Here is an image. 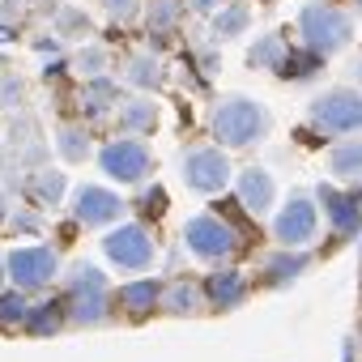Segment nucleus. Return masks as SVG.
Instances as JSON below:
<instances>
[{
    "label": "nucleus",
    "mask_w": 362,
    "mask_h": 362,
    "mask_svg": "<svg viewBox=\"0 0 362 362\" xmlns=\"http://www.w3.org/2000/svg\"><path fill=\"white\" fill-rule=\"evenodd\" d=\"M184 5H188L192 13H201V18H214V13L226 5V0H184Z\"/></svg>",
    "instance_id": "obj_33"
},
{
    "label": "nucleus",
    "mask_w": 362,
    "mask_h": 362,
    "mask_svg": "<svg viewBox=\"0 0 362 362\" xmlns=\"http://www.w3.org/2000/svg\"><path fill=\"white\" fill-rule=\"evenodd\" d=\"M98 166L103 175H111L115 184H145L149 170H153V149L141 141V136H119V141H107L103 153H98Z\"/></svg>",
    "instance_id": "obj_8"
},
{
    "label": "nucleus",
    "mask_w": 362,
    "mask_h": 362,
    "mask_svg": "<svg viewBox=\"0 0 362 362\" xmlns=\"http://www.w3.org/2000/svg\"><path fill=\"white\" fill-rule=\"evenodd\" d=\"M158 119H162V111L153 98H124L119 103V132H128V136H149L158 128Z\"/></svg>",
    "instance_id": "obj_18"
},
{
    "label": "nucleus",
    "mask_w": 362,
    "mask_h": 362,
    "mask_svg": "<svg viewBox=\"0 0 362 362\" xmlns=\"http://www.w3.org/2000/svg\"><path fill=\"white\" fill-rule=\"evenodd\" d=\"M349 86H358V90H362V56L349 64Z\"/></svg>",
    "instance_id": "obj_34"
},
{
    "label": "nucleus",
    "mask_w": 362,
    "mask_h": 362,
    "mask_svg": "<svg viewBox=\"0 0 362 362\" xmlns=\"http://www.w3.org/2000/svg\"><path fill=\"white\" fill-rule=\"evenodd\" d=\"M26 320H30V298L22 290L0 294V328H26Z\"/></svg>",
    "instance_id": "obj_26"
},
{
    "label": "nucleus",
    "mask_w": 362,
    "mask_h": 362,
    "mask_svg": "<svg viewBox=\"0 0 362 362\" xmlns=\"http://www.w3.org/2000/svg\"><path fill=\"white\" fill-rule=\"evenodd\" d=\"M307 124L320 136H354L362 132V90L358 86H332L311 98Z\"/></svg>",
    "instance_id": "obj_3"
},
{
    "label": "nucleus",
    "mask_w": 362,
    "mask_h": 362,
    "mask_svg": "<svg viewBox=\"0 0 362 362\" xmlns=\"http://www.w3.org/2000/svg\"><path fill=\"white\" fill-rule=\"evenodd\" d=\"M328 175L337 184H362V132L341 136L328 149Z\"/></svg>",
    "instance_id": "obj_15"
},
{
    "label": "nucleus",
    "mask_w": 362,
    "mask_h": 362,
    "mask_svg": "<svg viewBox=\"0 0 362 362\" xmlns=\"http://www.w3.org/2000/svg\"><path fill=\"white\" fill-rule=\"evenodd\" d=\"M103 256H107L115 269H124V273H141V269L153 264V256H158V239H153L149 226H141V222H124V226H115V230L103 239Z\"/></svg>",
    "instance_id": "obj_6"
},
{
    "label": "nucleus",
    "mask_w": 362,
    "mask_h": 362,
    "mask_svg": "<svg viewBox=\"0 0 362 362\" xmlns=\"http://www.w3.org/2000/svg\"><path fill=\"white\" fill-rule=\"evenodd\" d=\"M124 81L136 86V90H153V86H162V60H158L153 52H136V56H128V60H124Z\"/></svg>",
    "instance_id": "obj_21"
},
{
    "label": "nucleus",
    "mask_w": 362,
    "mask_h": 362,
    "mask_svg": "<svg viewBox=\"0 0 362 362\" xmlns=\"http://www.w3.org/2000/svg\"><path fill=\"white\" fill-rule=\"evenodd\" d=\"M73 218H77L81 226L98 230V226H111V222L124 218V201H119L115 192L98 188V184H86V188H77V197H73Z\"/></svg>",
    "instance_id": "obj_11"
},
{
    "label": "nucleus",
    "mask_w": 362,
    "mask_h": 362,
    "mask_svg": "<svg viewBox=\"0 0 362 362\" xmlns=\"http://www.w3.org/2000/svg\"><path fill=\"white\" fill-rule=\"evenodd\" d=\"M230 179H235V166L226 158L222 145H197L184 153V184L201 197H218L230 188Z\"/></svg>",
    "instance_id": "obj_7"
},
{
    "label": "nucleus",
    "mask_w": 362,
    "mask_h": 362,
    "mask_svg": "<svg viewBox=\"0 0 362 362\" xmlns=\"http://www.w3.org/2000/svg\"><path fill=\"white\" fill-rule=\"evenodd\" d=\"M320 64H324V56H315L311 47H303V43H298V47L290 52V60H286V69H281L277 77H286V81H311V77L320 73Z\"/></svg>",
    "instance_id": "obj_24"
},
{
    "label": "nucleus",
    "mask_w": 362,
    "mask_h": 362,
    "mask_svg": "<svg viewBox=\"0 0 362 362\" xmlns=\"http://www.w3.org/2000/svg\"><path fill=\"white\" fill-rule=\"evenodd\" d=\"M0 218H5V201H0Z\"/></svg>",
    "instance_id": "obj_37"
},
{
    "label": "nucleus",
    "mask_w": 362,
    "mask_h": 362,
    "mask_svg": "<svg viewBox=\"0 0 362 362\" xmlns=\"http://www.w3.org/2000/svg\"><path fill=\"white\" fill-rule=\"evenodd\" d=\"M205 294H209V303H214L218 311H230V307H239V303L247 298V277L235 273V269L214 273V277L205 281Z\"/></svg>",
    "instance_id": "obj_20"
},
{
    "label": "nucleus",
    "mask_w": 362,
    "mask_h": 362,
    "mask_svg": "<svg viewBox=\"0 0 362 362\" xmlns=\"http://www.w3.org/2000/svg\"><path fill=\"white\" fill-rule=\"evenodd\" d=\"M354 13H358V18H362V0H354Z\"/></svg>",
    "instance_id": "obj_36"
},
{
    "label": "nucleus",
    "mask_w": 362,
    "mask_h": 362,
    "mask_svg": "<svg viewBox=\"0 0 362 362\" xmlns=\"http://www.w3.org/2000/svg\"><path fill=\"white\" fill-rule=\"evenodd\" d=\"M315 201H320V209H324V218L337 235L362 230V192H341L337 184H320Z\"/></svg>",
    "instance_id": "obj_12"
},
{
    "label": "nucleus",
    "mask_w": 362,
    "mask_h": 362,
    "mask_svg": "<svg viewBox=\"0 0 362 362\" xmlns=\"http://www.w3.org/2000/svg\"><path fill=\"white\" fill-rule=\"evenodd\" d=\"M184 9L188 5H179V0H149L145 5V26L153 35H170L179 26V18H184Z\"/></svg>",
    "instance_id": "obj_23"
},
{
    "label": "nucleus",
    "mask_w": 362,
    "mask_h": 362,
    "mask_svg": "<svg viewBox=\"0 0 362 362\" xmlns=\"http://www.w3.org/2000/svg\"><path fill=\"white\" fill-rule=\"evenodd\" d=\"M294 30L303 39V47H311L315 56H337L354 43V13L341 9L337 0H307L294 18Z\"/></svg>",
    "instance_id": "obj_2"
},
{
    "label": "nucleus",
    "mask_w": 362,
    "mask_h": 362,
    "mask_svg": "<svg viewBox=\"0 0 362 362\" xmlns=\"http://www.w3.org/2000/svg\"><path fill=\"white\" fill-rule=\"evenodd\" d=\"M69 320L73 324H103L107 320V277L94 264H73L69 277Z\"/></svg>",
    "instance_id": "obj_9"
},
{
    "label": "nucleus",
    "mask_w": 362,
    "mask_h": 362,
    "mask_svg": "<svg viewBox=\"0 0 362 362\" xmlns=\"http://www.w3.org/2000/svg\"><path fill=\"white\" fill-rule=\"evenodd\" d=\"M141 205H145V214H162V209H166V192H162V188H145Z\"/></svg>",
    "instance_id": "obj_32"
},
{
    "label": "nucleus",
    "mask_w": 362,
    "mask_h": 362,
    "mask_svg": "<svg viewBox=\"0 0 362 362\" xmlns=\"http://www.w3.org/2000/svg\"><path fill=\"white\" fill-rule=\"evenodd\" d=\"M56 273H60V256H56V247L35 243V247H18V252H9V281H13L18 290H43V286L56 281Z\"/></svg>",
    "instance_id": "obj_10"
},
{
    "label": "nucleus",
    "mask_w": 362,
    "mask_h": 362,
    "mask_svg": "<svg viewBox=\"0 0 362 362\" xmlns=\"http://www.w3.org/2000/svg\"><path fill=\"white\" fill-rule=\"evenodd\" d=\"M162 307L175 311V315H192V311L201 307V290H197L188 277H179V281L162 286Z\"/></svg>",
    "instance_id": "obj_22"
},
{
    "label": "nucleus",
    "mask_w": 362,
    "mask_h": 362,
    "mask_svg": "<svg viewBox=\"0 0 362 362\" xmlns=\"http://www.w3.org/2000/svg\"><path fill=\"white\" fill-rule=\"evenodd\" d=\"M307 269H311V252H307V247H281L277 256L264 260L260 281H264L269 290H286V286H294Z\"/></svg>",
    "instance_id": "obj_14"
},
{
    "label": "nucleus",
    "mask_w": 362,
    "mask_h": 362,
    "mask_svg": "<svg viewBox=\"0 0 362 362\" xmlns=\"http://www.w3.org/2000/svg\"><path fill=\"white\" fill-rule=\"evenodd\" d=\"M60 324H64V307H60V303L30 307V320H26L30 332H60Z\"/></svg>",
    "instance_id": "obj_27"
},
{
    "label": "nucleus",
    "mask_w": 362,
    "mask_h": 362,
    "mask_svg": "<svg viewBox=\"0 0 362 362\" xmlns=\"http://www.w3.org/2000/svg\"><path fill=\"white\" fill-rule=\"evenodd\" d=\"M209 128L222 141V149H252L256 141L269 136L273 115H269L264 103H256L247 94H226V98H218V107L209 115Z\"/></svg>",
    "instance_id": "obj_1"
},
{
    "label": "nucleus",
    "mask_w": 362,
    "mask_h": 362,
    "mask_svg": "<svg viewBox=\"0 0 362 362\" xmlns=\"http://www.w3.org/2000/svg\"><path fill=\"white\" fill-rule=\"evenodd\" d=\"M35 192H39L43 205H56V201L64 197V175H60V170H43V175L35 179Z\"/></svg>",
    "instance_id": "obj_30"
},
{
    "label": "nucleus",
    "mask_w": 362,
    "mask_h": 362,
    "mask_svg": "<svg viewBox=\"0 0 362 362\" xmlns=\"http://www.w3.org/2000/svg\"><path fill=\"white\" fill-rule=\"evenodd\" d=\"M107 60H111V56H107V47H98V43H94V47H81L73 64H77V73H81V77H90V81H94V77H103V73H107Z\"/></svg>",
    "instance_id": "obj_29"
},
{
    "label": "nucleus",
    "mask_w": 362,
    "mask_h": 362,
    "mask_svg": "<svg viewBox=\"0 0 362 362\" xmlns=\"http://www.w3.org/2000/svg\"><path fill=\"white\" fill-rule=\"evenodd\" d=\"M209 22H214V39H218V43L243 39V35L252 30V5H247V0H226V5H222Z\"/></svg>",
    "instance_id": "obj_19"
},
{
    "label": "nucleus",
    "mask_w": 362,
    "mask_h": 362,
    "mask_svg": "<svg viewBox=\"0 0 362 362\" xmlns=\"http://www.w3.org/2000/svg\"><path fill=\"white\" fill-rule=\"evenodd\" d=\"M184 243H188V252H192L197 260H205V264H222V260H230V256L243 247L239 230H235L230 222L214 218V214L192 218V222L184 226Z\"/></svg>",
    "instance_id": "obj_5"
},
{
    "label": "nucleus",
    "mask_w": 362,
    "mask_h": 362,
    "mask_svg": "<svg viewBox=\"0 0 362 362\" xmlns=\"http://www.w3.org/2000/svg\"><path fill=\"white\" fill-rule=\"evenodd\" d=\"M103 9L115 26H128V22L141 18V0H103Z\"/></svg>",
    "instance_id": "obj_31"
},
{
    "label": "nucleus",
    "mask_w": 362,
    "mask_h": 362,
    "mask_svg": "<svg viewBox=\"0 0 362 362\" xmlns=\"http://www.w3.org/2000/svg\"><path fill=\"white\" fill-rule=\"evenodd\" d=\"M320 201L311 192H290L286 205L273 214V239L281 247H307L320 235Z\"/></svg>",
    "instance_id": "obj_4"
},
{
    "label": "nucleus",
    "mask_w": 362,
    "mask_h": 362,
    "mask_svg": "<svg viewBox=\"0 0 362 362\" xmlns=\"http://www.w3.org/2000/svg\"><path fill=\"white\" fill-rule=\"evenodd\" d=\"M111 103H115V86H111L107 77H94V86L86 90V115L94 119V115L111 111Z\"/></svg>",
    "instance_id": "obj_28"
},
{
    "label": "nucleus",
    "mask_w": 362,
    "mask_h": 362,
    "mask_svg": "<svg viewBox=\"0 0 362 362\" xmlns=\"http://www.w3.org/2000/svg\"><path fill=\"white\" fill-rule=\"evenodd\" d=\"M235 188H239V205L252 214V218H264L273 214L277 205V184H273V175L264 166H247L235 175Z\"/></svg>",
    "instance_id": "obj_13"
},
{
    "label": "nucleus",
    "mask_w": 362,
    "mask_h": 362,
    "mask_svg": "<svg viewBox=\"0 0 362 362\" xmlns=\"http://www.w3.org/2000/svg\"><path fill=\"white\" fill-rule=\"evenodd\" d=\"M290 39L286 35H277V30H269V35H260L252 47H247V64L252 69H260V73H281L286 69V60H290Z\"/></svg>",
    "instance_id": "obj_17"
},
{
    "label": "nucleus",
    "mask_w": 362,
    "mask_h": 362,
    "mask_svg": "<svg viewBox=\"0 0 362 362\" xmlns=\"http://www.w3.org/2000/svg\"><path fill=\"white\" fill-rule=\"evenodd\" d=\"M9 277V256H0V281Z\"/></svg>",
    "instance_id": "obj_35"
},
{
    "label": "nucleus",
    "mask_w": 362,
    "mask_h": 362,
    "mask_svg": "<svg viewBox=\"0 0 362 362\" xmlns=\"http://www.w3.org/2000/svg\"><path fill=\"white\" fill-rule=\"evenodd\" d=\"M56 149H60L64 162H86L90 158V132L77 128V124H69V128L56 132Z\"/></svg>",
    "instance_id": "obj_25"
},
{
    "label": "nucleus",
    "mask_w": 362,
    "mask_h": 362,
    "mask_svg": "<svg viewBox=\"0 0 362 362\" xmlns=\"http://www.w3.org/2000/svg\"><path fill=\"white\" fill-rule=\"evenodd\" d=\"M115 303H119V311H128L132 320H145L149 311H158V307H162V286H158V277L124 281V290L115 294Z\"/></svg>",
    "instance_id": "obj_16"
}]
</instances>
